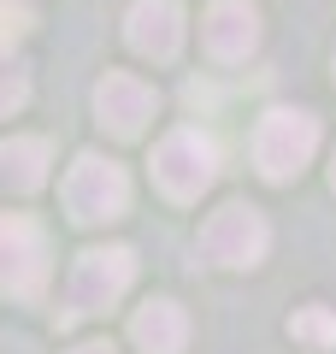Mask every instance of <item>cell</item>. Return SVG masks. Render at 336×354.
Here are the masks:
<instances>
[{
  "label": "cell",
  "instance_id": "1",
  "mask_svg": "<svg viewBox=\"0 0 336 354\" xmlns=\"http://www.w3.org/2000/svg\"><path fill=\"white\" fill-rule=\"evenodd\" d=\"M130 283H136V254L130 248H83L71 260V278H65V295H59V325H77V319L112 307Z\"/></svg>",
  "mask_w": 336,
  "mask_h": 354
},
{
  "label": "cell",
  "instance_id": "2",
  "mask_svg": "<svg viewBox=\"0 0 336 354\" xmlns=\"http://www.w3.org/2000/svg\"><path fill=\"white\" fill-rule=\"evenodd\" d=\"M319 153V118L301 113V106H277V113L260 118L254 130V165H260L272 183H289L301 177V165Z\"/></svg>",
  "mask_w": 336,
  "mask_h": 354
},
{
  "label": "cell",
  "instance_id": "3",
  "mask_svg": "<svg viewBox=\"0 0 336 354\" xmlns=\"http://www.w3.org/2000/svg\"><path fill=\"white\" fill-rule=\"evenodd\" d=\"M48 236H41L36 218L24 213H0V295H18V301H41L48 290Z\"/></svg>",
  "mask_w": 336,
  "mask_h": 354
},
{
  "label": "cell",
  "instance_id": "4",
  "mask_svg": "<svg viewBox=\"0 0 336 354\" xmlns=\"http://www.w3.org/2000/svg\"><path fill=\"white\" fill-rule=\"evenodd\" d=\"M65 207H71L77 225H106L130 207V177L118 160L106 153H77L71 171H65Z\"/></svg>",
  "mask_w": 336,
  "mask_h": 354
},
{
  "label": "cell",
  "instance_id": "5",
  "mask_svg": "<svg viewBox=\"0 0 336 354\" xmlns=\"http://www.w3.org/2000/svg\"><path fill=\"white\" fill-rule=\"evenodd\" d=\"M212 177H218V142L200 130H171L153 148V183L171 201H200V189H212Z\"/></svg>",
  "mask_w": 336,
  "mask_h": 354
},
{
  "label": "cell",
  "instance_id": "6",
  "mask_svg": "<svg viewBox=\"0 0 336 354\" xmlns=\"http://www.w3.org/2000/svg\"><path fill=\"white\" fill-rule=\"evenodd\" d=\"M265 248H272V230H265V218L254 213L248 201H224L218 213L200 225V254H207L212 266H224V272L260 266Z\"/></svg>",
  "mask_w": 336,
  "mask_h": 354
},
{
  "label": "cell",
  "instance_id": "7",
  "mask_svg": "<svg viewBox=\"0 0 336 354\" xmlns=\"http://www.w3.org/2000/svg\"><path fill=\"white\" fill-rule=\"evenodd\" d=\"M153 106H160V95H153L136 71H106L100 88H95V113H100V124H106L112 136H142L148 118H153Z\"/></svg>",
  "mask_w": 336,
  "mask_h": 354
},
{
  "label": "cell",
  "instance_id": "8",
  "mask_svg": "<svg viewBox=\"0 0 336 354\" xmlns=\"http://www.w3.org/2000/svg\"><path fill=\"white\" fill-rule=\"evenodd\" d=\"M200 41L218 65H236L260 48V12H254L248 0H212L207 24H200Z\"/></svg>",
  "mask_w": 336,
  "mask_h": 354
},
{
  "label": "cell",
  "instance_id": "9",
  "mask_svg": "<svg viewBox=\"0 0 336 354\" xmlns=\"http://www.w3.org/2000/svg\"><path fill=\"white\" fill-rule=\"evenodd\" d=\"M124 36L142 59H177L183 53V6L177 0H136L124 18Z\"/></svg>",
  "mask_w": 336,
  "mask_h": 354
},
{
  "label": "cell",
  "instance_id": "10",
  "mask_svg": "<svg viewBox=\"0 0 336 354\" xmlns=\"http://www.w3.org/2000/svg\"><path fill=\"white\" fill-rule=\"evenodd\" d=\"M130 342H136L142 354H183L189 342V319L177 301H148L136 307V319H130Z\"/></svg>",
  "mask_w": 336,
  "mask_h": 354
},
{
  "label": "cell",
  "instance_id": "11",
  "mask_svg": "<svg viewBox=\"0 0 336 354\" xmlns=\"http://www.w3.org/2000/svg\"><path fill=\"white\" fill-rule=\"evenodd\" d=\"M41 183H48V142L41 136L0 142V195H30Z\"/></svg>",
  "mask_w": 336,
  "mask_h": 354
},
{
  "label": "cell",
  "instance_id": "12",
  "mask_svg": "<svg viewBox=\"0 0 336 354\" xmlns=\"http://www.w3.org/2000/svg\"><path fill=\"white\" fill-rule=\"evenodd\" d=\"M24 101H30V77H24V65L12 53L0 48V118H12Z\"/></svg>",
  "mask_w": 336,
  "mask_h": 354
},
{
  "label": "cell",
  "instance_id": "13",
  "mask_svg": "<svg viewBox=\"0 0 336 354\" xmlns=\"http://www.w3.org/2000/svg\"><path fill=\"white\" fill-rule=\"evenodd\" d=\"M289 330H295L301 342H319V348H330V342H336V313H324V307H307V313L289 319Z\"/></svg>",
  "mask_w": 336,
  "mask_h": 354
},
{
  "label": "cell",
  "instance_id": "14",
  "mask_svg": "<svg viewBox=\"0 0 336 354\" xmlns=\"http://www.w3.org/2000/svg\"><path fill=\"white\" fill-rule=\"evenodd\" d=\"M71 354H118L112 342H83V348H71Z\"/></svg>",
  "mask_w": 336,
  "mask_h": 354
},
{
  "label": "cell",
  "instance_id": "15",
  "mask_svg": "<svg viewBox=\"0 0 336 354\" xmlns=\"http://www.w3.org/2000/svg\"><path fill=\"white\" fill-rule=\"evenodd\" d=\"M330 189H336V165H330Z\"/></svg>",
  "mask_w": 336,
  "mask_h": 354
}]
</instances>
